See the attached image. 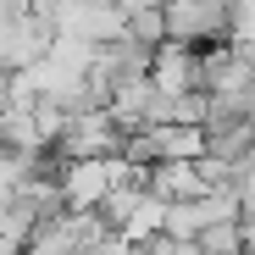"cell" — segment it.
<instances>
[{
    "mask_svg": "<svg viewBox=\"0 0 255 255\" xmlns=\"http://www.w3.org/2000/svg\"><path fill=\"white\" fill-rule=\"evenodd\" d=\"M161 95H189L200 89V50L194 45H178V39H161L150 50V72H144Z\"/></svg>",
    "mask_w": 255,
    "mask_h": 255,
    "instance_id": "6da1fadb",
    "label": "cell"
}]
</instances>
